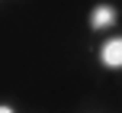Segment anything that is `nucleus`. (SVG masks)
<instances>
[{
	"label": "nucleus",
	"mask_w": 122,
	"mask_h": 113,
	"mask_svg": "<svg viewBox=\"0 0 122 113\" xmlns=\"http://www.w3.org/2000/svg\"><path fill=\"white\" fill-rule=\"evenodd\" d=\"M87 26H90V32H112L119 26V6L109 3V0L93 3L90 16H87Z\"/></svg>",
	"instance_id": "f257e3e1"
},
{
	"label": "nucleus",
	"mask_w": 122,
	"mask_h": 113,
	"mask_svg": "<svg viewBox=\"0 0 122 113\" xmlns=\"http://www.w3.org/2000/svg\"><path fill=\"white\" fill-rule=\"evenodd\" d=\"M0 113H19V107L10 103V100H0Z\"/></svg>",
	"instance_id": "f03ea898"
}]
</instances>
